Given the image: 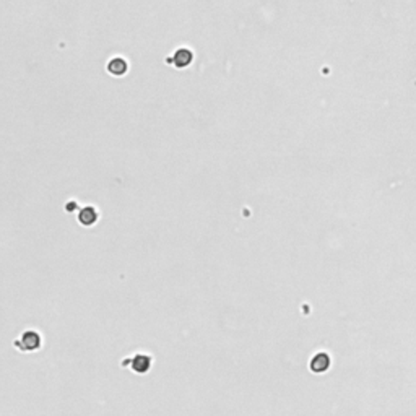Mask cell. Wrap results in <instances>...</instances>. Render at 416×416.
Returning a JSON list of instances; mask_svg holds the SVG:
<instances>
[{
    "instance_id": "obj_3",
    "label": "cell",
    "mask_w": 416,
    "mask_h": 416,
    "mask_svg": "<svg viewBox=\"0 0 416 416\" xmlns=\"http://www.w3.org/2000/svg\"><path fill=\"white\" fill-rule=\"evenodd\" d=\"M107 70H109V73L121 77L127 72V62L124 61V59H112V61L107 64Z\"/></svg>"
},
{
    "instance_id": "obj_1",
    "label": "cell",
    "mask_w": 416,
    "mask_h": 416,
    "mask_svg": "<svg viewBox=\"0 0 416 416\" xmlns=\"http://www.w3.org/2000/svg\"><path fill=\"white\" fill-rule=\"evenodd\" d=\"M329 366H330V358L325 353H319L311 361V369L314 372H324V371L329 369Z\"/></svg>"
},
{
    "instance_id": "obj_4",
    "label": "cell",
    "mask_w": 416,
    "mask_h": 416,
    "mask_svg": "<svg viewBox=\"0 0 416 416\" xmlns=\"http://www.w3.org/2000/svg\"><path fill=\"white\" fill-rule=\"evenodd\" d=\"M96 212L93 210L91 206H88V208H85V210L82 212V215H80V221L83 223V224H93L94 223V220H96Z\"/></svg>"
},
{
    "instance_id": "obj_2",
    "label": "cell",
    "mask_w": 416,
    "mask_h": 416,
    "mask_svg": "<svg viewBox=\"0 0 416 416\" xmlns=\"http://www.w3.org/2000/svg\"><path fill=\"white\" fill-rule=\"evenodd\" d=\"M191 62H192V52L189 51V49H179V51L176 52V55H174L176 67L184 68V67L189 65Z\"/></svg>"
}]
</instances>
